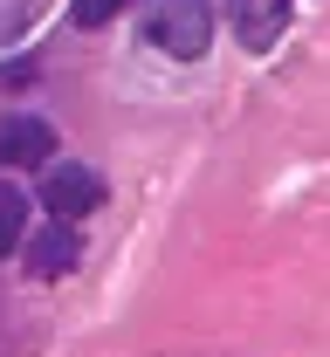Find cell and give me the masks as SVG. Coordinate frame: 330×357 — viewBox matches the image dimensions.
<instances>
[{
    "label": "cell",
    "mask_w": 330,
    "mask_h": 357,
    "mask_svg": "<svg viewBox=\"0 0 330 357\" xmlns=\"http://www.w3.org/2000/svg\"><path fill=\"white\" fill-rule=\"evenodd\" d=\"M144 42L165 48L172 62H193V55H207V42H213V7H207V0H151Z\"/></svg>",
    "instance_id": "cell-1"
},
{
    "label": "cell",
    "mask_w": 330,
    "mask_h": 357,
    "mask_svg": "<svg viewBox=\"0 0 330 357\" xmlns=\"http://www.w3.org/2000/svg\"><path fill=\"white\" fill-rule=\"evenodd\" d=\"M42 206L48 220H83L103 206V178L90 165H76V158H48L42 165Z\"/></svg>",
    "instance_id": "cell-2"
},
{
    "label": "cell",
    "mask_w": 330,
    "mask_h": 357,
    "mask_svg": "<svg viewBox=\"0 0 330 357\" xmlns=\"http://www.w3.org/2000/svg\"><path fill=\"white\" fill-rule=\"evenodd\" d=\"M83 255V241H76V227L69 220H48L35 241H28V275H42V282H62L69 268Z\"/></svg>",
    "instance_id": "cell-3"
},
{
    "label": "cell",
    "mask_w": 330,
    "mask_h": 357,
    "mask_svg": "<svg viewBox=\"0 0 330 357\" xmlns=\"http://www.w3.org/2000/svg\"><path fill=\"white\" fill-rule=\"evenodd\" d=\"M55 151V124L48 117H7L0 124V158L7 165H48Z\"/></svg>",
    "instance_id": "cell-4"
},
{
    "label": "cell",
    "mask_w": 330,
    "mask_h": 357,
    "mask_svg": "<svg viewBox=\"0 0 330 357\" xmlns=\"http://www.w3.org/2000/svg\"><path fill=\"white\" fill-rule=\"evenodd\" d=\"M227 7H234V35L248 48H276V35L289 21V0H227Z\"/></svg>",
    "instance_id": "cell-5"
},
{
    "label": "cell",
    "mask_w": 330,
    "mask_h": 357,
    "mask_svg": "<svg viewBox=\"0 0 330 357\" xmlns=\"http://www.w3.org/2000/svg\"><path fill=\"white\" fill-rule=\"evenodd\" d=\"M21 227H28V199H21L14 185H0V255L21 241Z\"/></svg>",
    "instance_id": "cell-6"
},
{
    "label": "cell",
    "mask_w": 330,
    "mask_h": 357,
    "mask_svg": "<svg viewBox=\"0 0 330 357\" xmlns=\"http://www.w3.org/2000/svg\"><path fill=\"white\" fill-rule=\"evenodd\" d=\"M131 0H69V21L76 28H103V21H117Z\"/></svg>",
    "instance_id": "cell-7"
},
{
    "label": "cell",
    "mask_w": 330,
    "mask_h": 357,
    "mask_svg": "<svg viewBox=\"0 0 330 357\" xmlns=\"http://www.w3.org/2000/svg\"><path fill=\"white\" fill-rule=\"evenodd\" d=\"M28 21H35V0H0V42H14Z\"/></svg>",
    "instance_id": "cell-8"
}]
</instances>
